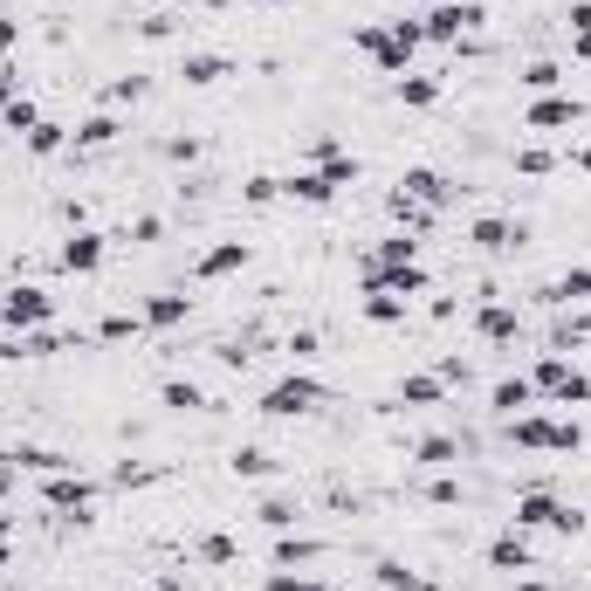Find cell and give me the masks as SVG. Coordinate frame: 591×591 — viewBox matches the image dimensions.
<instances>
[{
	"label": "cell",
	"mask_w": 591,
	"mask_h": 591,
	"mask_svg": "<svg viewBox=\"0 0 591 591\" xmlns=\"http://www.w3.org/2000/svg\"><path fill=\"white\" fill-rule=\"evenodd\" d=\"M138 35H145V42H172V35H179V14H166V8H159V14H145V21H138Z\"/></svg>",
	"instance_id": "7bdbcfd3"
},
{
	"label": "cell",
	"mask_w": 591,
	"mask_h": 591,
	"mask_svg": "<svg viewBox=\"0 0 591 591\" xmlns=\"http://www.w3.org/2000/svg\"><path fill=\"white\" fill-rule=\"evenodd\" d=\"M220 76H235V56H220V48H186V56H179V83L214 90Z\"/></svg>",
	"instance_id": "e0dca14e"
},
{
	"label": "cell",
	"mask_w": 591,
	"mask_h": 591,
	"mask_svg": "<svg viewBox=\"0 0 591 591\" xmlns=\"http://www.w3.org/2000/svg\"><path fill=\"white\" fill-rule=\"evenodd\" d=\"M227 468H235V481H275L282 461L269 447H235V454H227Z\"/></svg>",
	"instance_id": "4316f807"
},
{
	"label": "cell",
	"mask_w": 591,
	"mask_h": 591,
	"mask_svg": "<svg viewBox=\"0 0 591 591\" xmlns=\"http://www.w3.org/2000/svg\"><path fill=\"white\" fill-rule=\"evenodd\" d=\"M571 56H578V62H591V35H571Z\"/></svg>",
	"instance_id": "f5cc1de1"
},
{
	"label": "cell",
	"mask_w": 591,
	"mask_h": 591,
	"mask_svg": "<svg viewBox=\"0 0 591 591\" xmlns=\"http://www.w3.org/2000/svg\"><path fill=\"white\" fill-rule=\"evenodd\" d=\"M8 564H14V550H8V536H0V578H8Z\"/></svg>",
	"instance_id": "9f6ffc18"
},
{
	"label": "cell",
	"mask_w": 591,
	"mask_h": 591,
	"mask_svg": "<svg viewBox=\"0 0 591 591\" xmlns=\"http://www.w3.org/2000/svg\"><path fill=\"white\" fill-rule=\"evenodd\" d=\"M254 262V248L248 241H214L207 254H200V262H193V282H220V275H241Z\"/></svg>",
	"instance_id": "ac0fdd59"
},
{
	"label": "cell",
	"mask_w": 591,
	"mask_h": 591,
	"mask_svg": "<svg viewBox=\"0 0 591 591\" xmlns=\"http://www.w3.org/2000/svg\"><path fill=\"white\" fill-rule=\"evenodd\" d=\"M254 523H262V530H275V536H282V530H296V523H303V509H296L289 496H269L262 509H254Z\"/></svg>",
	"instance_id": "74e56055"
},
{
	"label": "cell",
	"mask_w": 591,
	"mask_h": 591,
	"mask_svg": "<svg viewBox=\"0 0 591 591\" xmlns=\"http://www.w3.org/2000/svg\"><path fill=\"white\" fill-rule=\"evenodd\" d=\"M393 96L406 111H433L447 96V76H413V69H406V76H393Z\"/></svg>",
	"instance_id": "44dd1931"
},
{
	"label": "cell",
	"mask_w": 591,
	"mask_h": 591,
	"mask_svg": "<svg viewBox=\"0 0 591 591\" xmlns=\"http://www.w3.org/2000/svg\"><path fill=\"white\" fill-rule=\"evenodd\" d=\"M344 186H357L351 151H338V159H323V166H296L289 179H282V200H296V207H330Z\"/></svg>",
	"instance_id": "6da1fadb"
},
{
	"label": "cell",
	"mask_w": 591,
	"mask_h": 591,
	"mask_svg": "<svg viewBox=\"0 0 591 591\" xmlns=\"http://www.w3.org/2000/svg\"><path fill=\"white\" fill-rule=\"evenodd\" d=\"M516 172H523V179H550V172H557V151H550V145H523V151H516Z\"/></svg>",
	"instance_id": "f35d334b"
},
{
	"label": "cell",
	"mask_w": 591,
	"mask_h": 591,
	"mask_svg": "<svg viewBox=\"0 0 591 591\" xmlns=\"http://www.w3.org/2000/svg\"><path fill=\"white\" fill-rule=\"evenodd\" d=\"M516 591H557V584H544V578H516Z\"/></svg>",
	"instance_id": "db71d44e"
},
{
	"label": "cell",
	"mask_w": 591,
	"mask_h": 591,
	"mask_svg": "<svg viewBox=\"0 0 591 591\" xmlns=\"http://www.w3.org/2000/svg\"><path fill=\"white\" fill-rule=\"evenodd\" d=\"M0 591H35V584H21V578H0Z\"/></svg>",
	"instance_id": "6f0895ef"
},
{
	"label": "cell",
	"mask_w": 591,
	"mask_h": 591,
	"mask_svg": "<svg viewBox=\"0 0 591 591\" xmlns=\"http://www.w3.org/2000/svg\"><path fill=\"white\" fill-rule=\"evenodd\" d=\"M145 96V76H117V83L104 90V111H117V104H138Z\"/></svg>",
	"instance_id": "60d3db41"
},
{
	"label": "cell",
	"mask_w": 591,
	"mask_h": 591,
	"mask_svg": "<svg viewBox=\"0 0 591 591\" xmlns=\"http://www.w3.org/2000/svg\"><path fill=\"white\" fill-rule=\"evenodd\" d=\"M35 124H42V104H35V96H29V90H21V96H14V104H8V111H0V132H14V138H29V132H35Z\"/></svg>",
	"instance_id": "d6a6232c"
},
{
	"label": "cell",
	"mask_w": 591,
	"mask_h": 591,
	"mask_svg": "<svg viewBox=\"0 0 591 591\" xmlns=\"http://www.w3.org/2000/svg\"><path fill=\"white\" fill-rule=\"evenodd\" d=\"M420 496H427V502H441V509H454V502H461V481H447V475H441V481H427Z\"/></svg>",
	"instance_id": "7dc6e473"
},
{
	"label": "cell",
	"mask_w": 591,
	"mask_h": 591,
	"mask_svg": "<svg viewBox=\"0 0 591 591\" xmlns=\"http://www.w3.org/2000/svg\"><path fill=\"white\" fill-rule=\"evenodd\" d=\"M488 571H509V578L536 571V544H530V530H516V523H509L502 536H488Z\"/></svg>",
	"instance_id": "4fadbf2b"
},
{
	"label": "cell",
	"mask_w": 591,
	"mask_h": 591,
	"mask_svg": "<svg viewBox=\"0 0 591 591\" xmlns=\"http://www.w3.org/2000/svg\"><path fill=\"white\" fill-rule=\"evenodd\" d=\"M468 241H475L481 254H509V248L530 241V227L509 220V214H481V220H468Z\"/></svg>",
	"instance_id": "5bb4252c"
},
{
	"label": "cell",
	"mask_w": 591,
	"mask_h": 591,
	"mask_svg": "<svg viewBox=\"0 0 591 591\" xmlns=\"http://www.w3.org/2000/svg\"><path fill=\"white\" fill-rule=\"evenodd\" d=\"M530 132H578L584 124V104L571 90H557V96H530V111H523Z\"/></svg>",
	"instance_id": "8fae6325"
},
{
	"label": "cell",
	"mask_w": 591,
	"mask_h": 591,
	"mask_svg": "<svg viewBox=\"0 0 591 591\" xmlns=\"http://www.w3.org/2000/svg\"><path fill=\"white\" fill-rule=\"evenodd\" d=\"M406 310H413L406 296H393V289H378V282H365V323L393 330V323H406Z\"/></svg>",
	"instance_id": "484cf974"
},
{
	"label": "cell",
	"mask_w": 591,
	"mask_h": 591,
	"mask_svg": "<svg viewBox=\"0 0 591 591\" xmlns=\"http://www.w3.org/2000/svg\"><path fill=\"white\" fill-rule=\"evenodd\" d=\"M523 90H530V96H557V90H564V69H557L550 56L523 62Z\"/></svg>",
	"instance_id": "836d02e7"
},
{
	"label": "cell",
	"mask_w": 591,
	"mask_h": 591,
	"mask_svg": "<svg viewBox=\"0 0 591 591\" xmlns=\"http://www.w3.org/2000/svg\"><path fill=\"white\" fill-rule=\"evenodd\" d=\"M200 557H207V564H235V557H241V544L214 530V536H200Z\"/></svg>",
	"instance_id": "b9f144b4"
},
{
	"label": "cell",
	"mask_w": 591,
	"mask_h": 591,
	"mask_svg": "<svg viewBox=\"0 0 591 591\" xmlns=\"http://www.w3.org/2000/svg\"><path fill=\"white\" fill-rule=\"evenodd\" d=\"M481 21H488V14H481V0H441V8H427V14H420V35H427L433 48H454L461 35H475Z\"/></svg>",
	"instance_id": "ba28073f"
},
{
	"label": "cell",
	"mask_w": 591,
	"mask_h": 591,
	"mask_svg": "<svg viewBox=\"0 0 591 591\" xmlns=\"http://www.w3.org/2000/svg\"><path fill=\"white\" fill-rule=\"evenodd\" d=\"M399 200H413V207H454V179L447 172H433V166H406L399 172Z\"/></svg>",
	"instance_id": "7c38bea8"
},
{
	"label": "cell",
	"mask_w": 591,
	"mask_h": 591,
	"mask_svg": "<svg viewBox=\"0 0 591 591\" xmlns=\"http://www.w3.org/2000/svg\"><path fill=\"white\" fill-rule=\"evenodd\" d=\"M159 235H166V220H159V214H138L132 227H124V241H159Z\"/></svg>",
	"instance_id": "f6af8a7d"
},
{
	"label": "cell",
	"mask_w": 591,
	"mask_h": 591,
	"mask_svg": "<svg viewBox=\"0 0 591 591\" xmlns=\"http://www.w3.org/2000/svg\"><path fill=\"white\" fill-rule=\"evenodd\" d=\"M124 138V124H117V111H90L83 124H69V145L76 151H111Z\"/></svg>",
	"instance_id": "ffe728a7"
},
{
	"label": "cell",
	"mask_w": 591,
	"mask_h": 591,
	"mask_svg": "<svg viewBox=\"0 0 591 591\" xmlns=\"http://www.w3.org/2000/svg\"><path fill=\"white\" fill-rule=\"evenodd\" d=\"M132 8H159V0H132Z\"/></svg>",
	"instance_id": "680465c9"
},
{
	"label": "cell",
	"mask_w": 591,
	"mask_h": 591,
	"mask_svg": "<svg viewBox=\"0 0 591 591\" xmlns=\"http://www.w3.org/2000/svg\"><path fill=\"white\" fill-rule=\"evenodd\" d=\"M317 406H323V385L310 372H289V378H275L262 393L254 413H262V420H303V413H317Z\"/></svg>",
	"instance_id": "52a82bcc"
},
{
	"label": "cell",
	"mask_w": 591,
	"mask_h": 591,
	"mask_svg": "<svg viewBox=\"0 0 591 591\" xmlns=\"http://www.w3.org/2000/svg\"><path fill=\"white\" fill-rule=\"evenodd\" d=\"M96 338L104 344H132V338H145V317L138 310H111L104 323H96Z\"/></svg>",
	"instance_id": "8d00e7d4"
},
{
	"label": "cell",
	"mask_w": 591,
	"mask_h": 591,
	"mask_svg": "<svg viewBox=\"0 0 591 591\" xmlns=\"http://www.w3.org/2000/svg\"><path fill=\"white\" fill-rule=\"evenodd\" d=\"M357 48H365V56L385 69V76H406L413 69V56L427 48V35H420V21H393V29H357L351 35Z\"/></svg>",
	"instance_id": "3957f363"
},
{
	"label": "cell",
	"mask_w": 591,
	"mask_h": 591,
	"mask_svg": "<svg viewBox=\"0 0 591 591\" xmlns=\"http://www.w3.org/2000/svg\"><path fill=\"white\" fill-rule=\"evenodd\" d=\"M0 536H14V509L8 502H0Z\"/></svg>",
	"instance_id": "11a10c76"
},
{
	"label": "cell",
	"mask_w": 591,
	"mask_h": 591,
	"mask_svg": "<svg viewBox=\"0 0 591 591\" xmlns=\"http://www.w3.org/2000/svg\"><path fill=\"white\" fill-rule=\"evenodd\" d=\"M365 262L372 269H393V262H420V235H399V227H393V235H385L372 254H365Z\"/></svg>",
	"instance_id": "1f68e13d"
},
{
	"label": "cell",
	"mask_w": 591,
	"mask_h": 591,
	"mask_svg": "<svg viewBox=\"0 0 591 591\" xmlns=\"http://www.w3.org/2000/svg\"><path fill=\"white\" fill-rule=\"evenodd\" d=\"M475 338L488 344V351H509L523 338V317L509 310V303H475Z\"/></svg>",
	"instance_id": "9a60e30c"
},
{
	"label": "cell",
	"mask_w": 591,
	"mask_h": 591,
	"mask_svg": "<svg viewBox=\"0 0 591 591\" xmlns=\"http://www.w3.org/2000/svg\"><path fill=\"white\" fill-rule=\"evenodd\" d=\"M104 254H111V235H96V227H69L62 248H56V269L62 275H96V269H104Z\"/></svg>",
	"instance_id": "30bf717a"
},
{
	"label": "cell",
	"mask_w": 591,
	"mask_h": 591,
	"mask_svg": "<svg viewBox=\"0 0 591 591\" xmlns=\"http://www.w3.org/2000/svg\"><path fill=\"white\" fill-rule=\"evenodd\" d=\"M269 591H330L323 578H303V571H269Z\"/></svg>",
	"instance_id": "ee69618b"
},
{
	"label": "cell",
	"mask_w": 591,
	"mask_h": 591,
	"mask_svg": "<svg viewBox=\"0 0 591 591\" xmlns=\"http://www.w3.org/2000/svg\"><path fill=\"white\" fill-rule=\"evenodd\" d=\"M544 303H557V310H578V303H591V269H584V262L564 269L550 289H544Z\"/></svg>",
	"instance_id": "83f0119b"
},
{
	"label": "cell",
	"mask_w": 591,
	"mask_h": 591,
	"mask_svg": "<svg viewBox=\"0 0 591 591\" xmlns=\"http://www.w3.org/2000/svg\"><path fill=\"white\" fill-rule=\"evenodd\" d=\"M413 468H427V475L461 468V441L454 433H427V441H413Z\"/></svg>",
	"instance_id": "603a6c76"
},
{
	"label": "cell",
	"mask_w": 591,
	"mask_h": 591,
	"mask_svg": "<svg viewBox=\"0 0 591 591\" xmlns=\"http://www.w3.org/2000/svg\"><path fill=\"white\" fill-rule=\"evenodd\" d=\"M56 323V296L42 289V282H14L8 296H0V330L8 338H29V330H48Z\"/></svg>",
	"instance_id": "5b68a950"
},
{
	"label": "cell",
	"mask_w": 591,
	"mask_h": 591,
	"mask_svg": "<svg viewBox=\"0 0 591 591\" xmlns=\"http://www.w3.org/2000/svg\"><path fill=\"white\" fill-rule=\"evenodd\" d=\"M145 330H179V323H186L193 317V296H179V289H166V296H145Z\"/></svg>",
	"instance_id": "cb8c5ba5"
},
{
	"label": "cell",
	"mask_w": 591,
	"mask_h": 591,
	"mask_svg": "<svg viewBox=\"0 0 591 591\" xmlns=\"http://www.w3.org/2000/svg\"><path fill=\"white\" fill-rule=\"evenodd\" d=\"M372 584H378V591H441V584H433V578H420V571H406V564H399V557H385V564H378V571H372Z\"/></svg>",
	"instance_id": "4dcf8cb0"
},
{
	"label": "cell",
	"mask_w": 591,
	"mask_h": 591,
	"mask_svg": "<svg viewBox=\"0 0 591 591\" xmlns=\"http://www.w3.org/2000/svg\"><path fill=\"white\" fill-rule=\"evenodd\" d=\"M509 523H516V530H557V536H584L591 530L584 509L578 502H557L550 488H523L516 509H509Z\"/></svg>",
	"instance_id": "7a4b0ae2"
},
{
	"label": "cell",
	"mask_w": 591,
	"mask_h": 591,
	"mask_svg": "<svg viewBox=\"0 0 591 591\" xmlns=\"http://www.w3.org/2000/svg\"><path fill=\"white\" fill-rule=\"evenodd\" d=\"M530 406H536L530 372H502L496 385H488V413H496V420H516V413H530Z\"/></svg>",
	"instance_id": "2e32d148"
},
{
	"label": "cell",
	"mask_w": 591,
	"mask_h": 591,
	"mask_svg": "<svg viewBox=\"0 0 591 591\" xmlns=\"http://www.w3.org/2000/svg\"><path fill=\"white\" fill-rule=\"evenodd\" d=\"M578 344H591V317H584V310H571V317L550 323V351H578Z\"/></svg>",
	"instance_id": "e575fe53"
},
{
	"label": "cell",
	"mask_w": 591,
	"mask_h": 591,
	"mask_svg": "<svg viewBox=\"0 0 591 591\" xmlns=\"http://www.w3.org/2000/svg\"><path fill=\"white\" fill-rule=\"evenodd\" d=\"M269 557H275V571H303V564H317V557H330V544H317V536H296V530H282Z\"/></svg>",
	"instance_id": "7402d4cb"
},
{
	"label": "cell",
	"mask_w": 591,
	"mask_h": 591,
	"mask_svg": "<svg viewBox=\"0 0 591 591\" xmlns=\"http://www.w3.org/2000/svg\"><path fill=\"white\" fill-rule=\"evenodd\" d=\"M14 48H21V21H14V14H0V62H8Z\"/></svg>",
	"instance_id": "c3c4849f"
},
{
	"label": "cell",
	"mask_w": 591,
	"mask_h": 591,
	"mask_svg": "<svg viewBox=\"0 0 591 591\" xmlns=\"http://www.w3.org/2000/svg\"><path fill=\"white\" fill-rule=\"evenodd\" d=\"M14 96H21V69H14V62H0V111H8Z\"/></svg>",
	"instance_id": "681fc988"
},
{
	"label": "cell",
	"mask_w": 591,
	"mask_h": 591,
	"mask_svg": "<svg viewBox=\"0 0 591 591\" xmlns=\"http://www.w3.org/2000/svg\"><path fill=\"white\" fill-rule=\"evenodd\" d=\"M530 385H536V399H557V406H591V372H578L564 351H544V357H536Z\"/></svg>",
	"instance_id": "8992f818"
},
{
	"label": "cell",
	"mask_w": 591,
	"mask_h": 591,
	"mask_svg": "<svg viewBox=\"0 0 591 591\" xmlns=\"http://www.w3.org/2000/svg\"><path fill=\"white\" fill-rule=\"evenodd\" d=\"M262 8H289V0H262Z\"/></svg>",
	"instance_id": "91938a15"
},
{
	"label": "cell",
	"mask_w": 591,
	"mask_h": 591,
	"mask_svg": "<svg viewBox=\"0 0 591 591\" xmlns=\"http://www.w3.org/2000/svg\"><path fill=\"white\" fill-rule=\"evenodd\" d=\"M365 282H378V289H393V296H406V303L433 289L427 262H393V269H372V262H365Z\"/></svg>",
	"instance_id": "d6986e66"
},
{
	"label": "cell",
	"mask_w": 591,
	"mask_h": 591,
	"mask_svg": "<svg viewBox=\"0 0 591 591\" xmlns=\"http://www.w3.org/2000/svg\"><path fill=\"white\" fill-rule=\"evenodd\" d=\"M564 21H571V35H591V0H571V14H564Z\"/></svg>",
	"instance_id": "f907efd6"
},
{
	"label": "cell",
	"mask_w": 591,
	"mask_h": 591,
	"mask_svg": "<svg viewBox=\"0 0 591 591\" xmlns=\"http://www.w3.org/2000/svg\"><path fill=\"white\" fill-rule=\"evenodd\" d=\"M90 502H96V481L76 475V468H62V475L42 481V509H56L62 523H90Z\"/></svg>",
	"instance_id": "9c48e42d"
},
{
	"label": "cell",
	"mask_w": 591,
	"mask_h": 591,
	"mask_svg": "<svg viewBox=\"0 0 591 591\" xmlns=\"http://www.w3.org/2000/svg\"><path fill=\"white\" fill-rule=\"evenodd\" d=\"M571 166H578V172H591V138H584V145H571Z\"/></svg>",
	"instance_id": "816d5d0a"
},
{
	"label": "cell",
	"mask_w": 591,
	"mask_h": 591,
	"mask_svg": "<svg viewBox=\"0 0 591 591\" xmlns=\"http://www.w3.org/2000/svg\"><path fill=\"white\" fill-rule=\"evenodd\" d=\"M166 591H172V584H166Z\"/></svg>",
	"instance_id": "94428289"
},
{
	"label": "cell",
	"mask_w": 591,
	"mask_h": 591,
	"mask_svg": "<svg viewBox=\"0 0 591 591\" xmlns=\"http://www.w3.org/2000/svg\"><path fill=\"white\" fill-rule=\"evenodd\" d=\"M8 461H14L21 475H42V481H48V475H62V468H76V461H69L62 447H35V441H21V447H14Z\"/></svg>",
	"instance_id": "d4e9b609"
},
{
	"label": "cell",
	"mask_w": 591,
	"mask_h": 591,
	"mask_svg": "<svg viewBox=\"0 0 591 591\" xmlns=\"http://www.w3.org/2000/svg\"><path fill=\"white\" fill-rule=\"evenodd\" d=\"M21 145H29V151H35V159H56V151L69 145V124H56V117H42V124H35V132H29V138H21Z\"/></svg>",
	"instance_id": "d590c367"
},
{
	"label": "cell",
	"mask_w": 591,
	"mask_h": 591,
	"mask_svg": "<svg viewBox=\"0 0 591 591\" xmlns=\"http://www.w3.org/2000/svg\"><path fill=\"white\" fill-rule=\"evenodd\" d=\"M159 406H172V413H207V406H214V399H207V393H200V385H193V378H166V385H159Z\"/></svg>",
	"instance_id": "f546056e"
},
{
	"label": "cell",
	"mask_w": 591,
	"mask_h": 591,
	"mask_svg": "<svg viewBox=\"0 0 591 591\" xmlns=\"http://www.w3.org/2000/svg\"><path fill=\"white\" fill-rule=\"evenodd\" d=\"M509 447H523V454H578V447H584V427H578V420L516 413V420H509Z\"/></svg>",
	"instance_id": "277c9868"
},
{
	"label": "cell",
	"mask_w": 591,
	"mask_h": 591,
	"mask_svg": "<svg viewBox=\"0 0 591 591\" xmlns=\"http://www.w3.org/2000/svg\"><path fill=\"white\" fill-rule=\"evenodd\" d=\"M317 351H323V338H317V330H296V338H289V357H296V365H310Z\"/></svg>",
	"instance_id": "bcb514c9"
},
{
	"label": "cell",
	"mask_w": 591,
	"mask_h": 591,
	"mask_svg": "<svg viewBox=\"0 0 591 591\" xmlns=\"http://www.w3.org/2000/svg\"><path fill=\"white\" fill-rule=\"evenodd\" d=\"M241 200H248V207H275V200H282V179H275V172L241 179Z\"/></svg>",
	"instance_id": "ab89813d"
},
{
	"label": "cell",
	"mask_w": 591,
	"mask_h": 591,
	"mask_svg": "<svg viewBox=\"0 0 591 591\" xmlns=\"http://www.w3.org/2000/svg\"><path fill=\"white\" fill-rule=\"evenodd\" d=\"M441 399H447L441 372H406L399 378V406H441Z\"/></svg>",
	"instance_id": "f1b7e54d"
}]
</instances>
